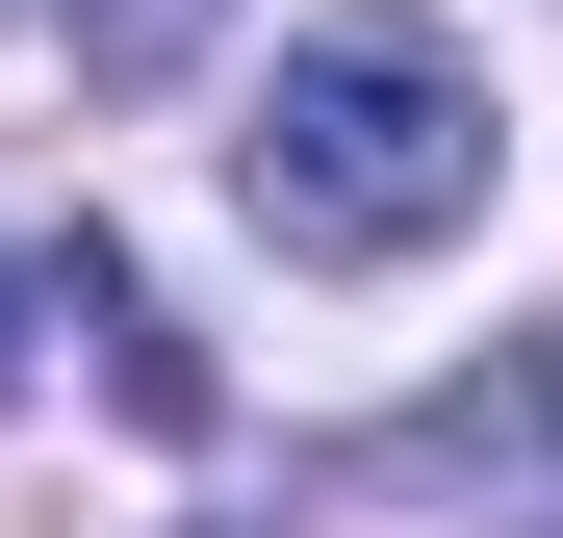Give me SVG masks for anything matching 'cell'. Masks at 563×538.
Here are the masks:
<instances>
[{
	"label": "cell",
	"instance_id": "3",
	"mask_svg": "<svg viewBox=\"0 0 563 538\" xmlns=\"http://www.w3.org/2000/svg\"><path fill=\"white\" fill-rule=\"evenodd\" d=\"M206 52V0H77V77H179Z\"/></svg>",
	"mask_w": 563,
	"mask_h": 538
},
{
	"label": "cell",
	"instance_id": "5",
	"mask_svg": "<svg viewBox=\"0 0 563 538\" xmlns=\"http://www.w3.org/2000/svg\"><path fill=\"white\" fill-rule=\"evenodd\" d=\"M0 26H26V0H0Z\"/></svg>",
	"mask_w": 563,
	"mask_h": 538
},
{
	"label": "cell",
	"instance_id": "4",
	"mask_svg": "<svg viewBox=\"0 0 563 538\" xmlns=\"http://www.w3.org/2000/svg\"><path fill=\"white\" fill-rule=\"evenodd\" d=\"M26 308H52V283H26V256H0V385H26Z\"/></svg>",
	"mask_w": 563,
	"mask_h": 538
},
{
	"label": "cell",
	"instance_id": "1",
	"mask_svg": "<svg viewBox=\"0 0 563 538\" xmlns=\"http://www.w3.org/2000/svg\"><path fill=\"white\" fill-rule=\"evenodd\" d=\"M231 206L308 256V283H385V256H435L461 206H487V77H461L435 26H308L256 77V129H231Z\"/></svg>",
	"mask_w": 563,
	"mask_h": 538
},
{
	"label": "cell",
	"instance_id": "2",
	"mask_svg": "<svg viewBox=\"0 0 563 538\" xmlns=\"http://www.w3.org/2000/svg\"><path fill=\"white\" fill-rule=\"evenodd\" d=\"M52 308H77V333H103V385H129L154 436H206V359H179V333H154V283H129V256H103V231H77V256H52Z\"/></svg>",
	"mask_w": 563,
	"mask_h": 538
}]
</instances>
